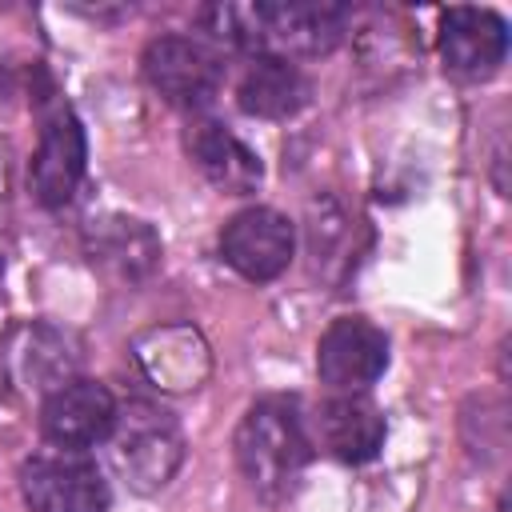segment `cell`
I'll use <instances>...</instances> for the list:
<instances>
[{"label":"cell","mask_w":512,"mask_h":512,"mask_svg":"<svg viewBox=\"0 0 512 512\" xmlns=\"http://www.w3.org/2000/svg\"><path fill=\"white\" fill-rule=\"evenodd\" d=\"M212 44L248 56H328L348 32V8L328 0L208 4L196 12Z\"/></svg>","instance_id":"obj_1"},{"label":"cell","mask_w":512,"mask_h":512,"mask_svg":"<svg viewBox=\"0 0 512 512\" xmlns=\"http://www.w3.org/2000/svg\"><path fill=\"white\" fill-rule=\"evenodd\" d=\"M232 448H236V464H240L248 488L268 504H276L292 492L296 476L304 472V464L312 456L304 420H300L296 404L284 396L256 400L240 416Z\"/></svg>","instance_id":"obj_2"},{"label":"cell","mask_w":512,"mask_h":512,"mask_svg":"<svg viewBox=\"0 0 512 512\" xmlns=\"http://www.w3.org/2000/svg\"><path fill=\"white\" fill-rule=\"evenodd\" d=\"M108 444H112L108 448L112 468L140 496L168 488L184 464V432H180L176 416L168 408H160L156 400L136 396L124 408H116V424L108 432Z\"/></svg>","instance_id":"obj_3"},{"label":"cell","mask_w":512,"mask_h":512,"mask_svg":"<svg viewBox=\"0 0 512 512\" xmlns=\"http://www.w3.org/2000/svg\"><path fill=\"white\" fill-rule=\"evenodd\" d=\"M20 496L32 512H108L112 488L100 464L72 448H44L20 464Z\"/></svg>","instance_id":"obj_4"},{"label":"cell","mask_w":512,"mask_h":512,"mask_svg":"<svg viewBox=\"0 0 512 512\" xmlns=\"http://www.w3.org/2000/svg\"><path fill=\"white\" fill-rule=\"evenodd\" d=\"M140 72L160 100L184 112L208 108L224 84L220 52L196 36H156L140 56Z\"/></svg>","instance_id":"obj_5"},{"label":"cell","mask_w":512,"mask_h":512,"mask_svg":"<svg viewBox=\"0 0 512 512\" xmlns=\"http://www.w3.org/2000/svg\"><path fill=\"white\" fill-rule=\"evenodd\" d=\"M36 112H40V140L28 164V184L44 208H64L84 180V160H88L84 128L72 116V108L56 100L52 88L36 96Z\"/></svg>","instance_id":"obj_6"},{"label":"cell","mask_w":512,"mask_h":512,"mask_svg":"<svg viewBox=\"0 0 512 512\" xmlns=\"http://www.w3.org/2000/svg\"><path fill=\"white\" fill-rule=\"evenodd\" d=\"M220 256L252 284L276 280L296 256V228L276 208H244L220 228Z\"/></svg>","instance_id":"obj_7"},{"label":"cell","mask_w":512,"mask_h":512,"mask_svg":"<svg viewBox=\"0 0 512 512\" xmlns=\"http://www.w3.org/2000/svg\"><path fill=\"white\" fill-rule=\"evenodd\" d=\"M388 368V336L368 316H336L316 344V372L332 392H364Z\"/></svg>","instance_id":"obj_8"},{"label":"cell","mask_w":512,"mask_h":512,"mask_svg":"<svg viewBox=\"0 0 512 512\" xmlns=\"http://www.w3.org/2000/svg\"><path fill=\"white\" fill-rule=\"evenodd\" d=\"M116 396L100 384V380H84L72 376L60 388H52L40 404V432L48 444L56 448H72L84 452L100 440H108L112 424H116Z\"/></svg>","instance_id":"obj_9"},{"label":"cell","mask_w":512,"mask_h":512,"mask_svg":"<svg viewBox=\"0 0 512 512\" xmlns=\"http://www.w3.org/2000/svg\"><path fill=\"white\" fill-rule=\"evenodd\" d=\"M508 60V20L492 8H448L440 16V64L456 80H488Z\"/></svg>","instance_id":"obj_10"},{"label":"cell","mask_w":512,"mask_h":512,"mask_svg":"<svg viewBox=\"0 0 512 512\" xmlns=\"http://www.w3.org/2000/svg\"><path fill=\"white\" fill-rule=\"evenodd\" d=\"M132 360L160 392H196L212 376L208 340L192 324H156L132 340Z\"/></svg>","instance_id":"obj_11"},{"label":"cell","mask_w":512,"mask_h":512,"mask_svg":"<svg viewBox=\"0 0 512 512\" xmlns=\"http://www.w3.org/2000/svg\"><path fill=\"white\" fill-rule=\"evenodd\" d=\"M84 252L92 260V268H100L108 280L116 284H140L156 272L160 264V236L152 232L148 220L124 216V212H108V216H92L84 228Z\"/></svg>","instance_id":"obj_12"},{"label":"cell","mask_w":512,"mask_h":512,"mask_svg":"<svg viewBox=\"0 0 512 512\" xmlns=\"http://www.w3.org/2000/svg\"><path fill=\"white\" fill-rule=\"evenodd\" d=\"M184 152L200 168V176L216 192H224V196H248L264 180V164H260L256 148H248L228 124H220L212 116L188 120V128H184Z\"/></svg>","instance_id":"obj_13"},{"label":"cell","mask_w":512,"mask_h":512,"mask_svg":"<svg viewBox=\"0 0 512 512\" xmlns=\"http://www.w3.org/2000/svg\"><path fill=\"white\" fill-rule=\"evenodd\" d=\"M316 436L328 456L344 464H368L384 448V412L364 392H336L316 408Z\"/></svg>","instance_id":"obj_14"},{"label":"cell","mask_w":512,"mask_h":512,"mask_svg":"<svg viewBox=\"0 0 512 512\" xmlns=\"http://www.w3.org/2000/svg\"><path fill=\"white\" fill-rule=\"evenodd\" d=\"M308 76L280 56H252L248 72L236 84V104L256 120H288L308 104Z\"/></svg>","instance_id":"obj_15"},{"label":"cell","mask_w":512,"mask_h":512,"mask_svg":"<svg viewBox=\"0 0 512 512\" xmlns=\"http://www.w3.org/2000/svg\"><path fill=\"white\" fill-rule=\"evenodd\" d=\"M356 220L332 200V196H320L308 204V256H312V268L332 276V264H340V272H348L352 264V228Z\"/></svg>","instance_id":"obj_16"},{"label":"cell","mask_w":512,"mask_h":512,"mask_svg":"<svg viewBox=\"0 0 512 512\" xmlns=\"http://www.w3.org/2000/svg\"><path fill=\"white\" fill-rule=\"evenodd\" d=\"M76 356H68V332L52 328V324H36L24 332L20 344V372L28 384L44 388V396L52 388H60L64 380H72Z\"/></svg>","instance_id":"obj_17"},{"label":"cell","mask_w":512,"mask_h":512,"mask_svg":"<svg viewBox=\"0 0 512 512\" xmlns=\"http://www.w3.org/2000/svg\"><path fill=\"white\" fill-rule=\"evenodd\" d=\"M468 456L480 464H492L504 456L508 448V404L492 400V396H472L464 404V420H460Z\"/></svg>","instance_id":"obj_18"},{"label":"cell","mask_w":512,"mask_h":512,"mask_svg":"<svg viewBox=\"0 0 512 512\" xmlns=\"http://www.w3.org/2000/svg\"><path fill=\"white\" fill-rule=\"evenodd\" d=\"M8 196V148L0 144V200Z\"/></svg>","instance_id":"obj_19"},{"label":"cell","mask_w":512,"mask_h":512,"mask_svg":"<svg viewBox=\"0 0 512 512\" xmlns=\"http://www.w3.org/2000/svg\"><path fill=\"white\" fill-rule=\"evenodd\" d=\"M0 280H4V256H0Z\"/></svg>","instance_id":"obj_20"}]
</instances>
